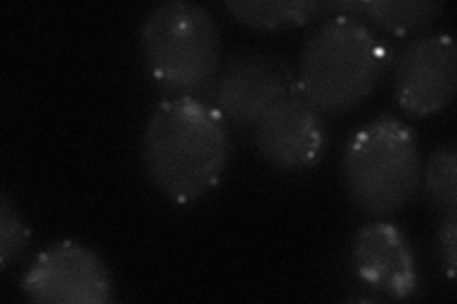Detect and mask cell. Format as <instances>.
Wrapping results in <instances>:
<instances>
[{"mask_svg":"<svg viewBox=\"0 0 457 304\" xmlns=\"http://www.w3.org/2000/svg\"><path fill=\"white\" fill-rule=\"evenodd\" d=\"M141 152L159 193L176 204H189L218 186L231 141L213 105L195 95H174L153 111Z\"/></svg>","mask_w":457,"mask_h":304,"instance_id":"cell-1","label":"cell"},{"mask_svg":"<svg viewBox=\"0 0 457 304\" xmlns=\"http://www.w3.org/2000/svg\"><path fill=\"white\" fill-rule=\"evenodd\" d=\"M391 50L354 13H330L299 53L295 88L322 114H343L374 94Z\"/></svg>","mask_w":457,"mask_h":304,"instance_id":"cell-2","label":"cell"},{"mask_svg":"<svg viewBox=\"0 0 457 304\" xmlns=\"http://www.w3.org/2000/svg\"><path fill=\"white\" fill-rule=\"evenodd\" d=\"M416 129L393 114H379L349 137L341 160L343 185L356 208L389 217L404 210L421 183Z\"/></svg>","mask_w":457,"mask_h":304,"instance_id":"cell-3","label":"cell"},{"mask_svg":"<svg viewBox=\"0 0 457 304\" xmlns=\"http://www.w3.org/2000/svg\"><path fill=\"white\" fill-rule=\"evenodd\" d=\"M139 45L149 75L179 95L210 90L221 67L218 21L189 0L153 8L143 20Z\"/></svg>","mask_w":457,"mask_h":304,"instance_id":"cell-4","label":"cell"},{"mask_svg":"<svg viewBox=\"0 0 457 304\" xmlns=\"http://www.w3.org/2000/svg\"><path fill=\"white\" fill-rule=\"evenodd\" d=\"M294 90L295 82L286 65L260 52L228 55L210 86L213 109L240 132H252L263 114Z\"/></svg>","mask_w":457,"mask_h":304,"instance_id":"cell-5","label":"cell"},{"mask_svg":"<svg viewBox=\"0 0 457 304\" xmlns=\"http://www.w3.org/2000/svg\"><path fill=\"white\" fill-rule=\"evenodd\" d=\"M23 295L42 304H105L114 285L104 259L79 242L40 251L21 278Z\"/></svg>","mask_w":457,"mask_h":304,"instance_id":"cell-6","label":"cell"},{"mask_svg":"<svg viewBox=\"0 0 457 304\" xmlns=\"http://www.w3.org/2000/svg\"><path fill=\"white\" fill-rule=\"evenodd\" d=\"M457 92V46L452 35L411 40L395 63V101L413 117H431L452 105Z\"/></svg>","mask_w":457,"mask_h":304,"instance_id":"cell-7","label":"cell"},{"mask_svg":"<svg viewBox=\"0 0 457 304\" xmlns=\"http://www.w3.org/2000/svg\"><path fill=\"white\" fill-rule=\"evenodd\" d=\"M252 134L265 162L286 173L317 166L328 149L322 112L297 88L277 101L253 126Z\"/></svg>","mask_w":457,"mask_h":304,"instance_id":"cell-8","label":"cell"},{"mask_svg":"<svg viewBox=\"0 0 457 304\" xmlns=\"http://www.w3.org/2000/svg\"><path fill=\"white\" fill-rule=\"evenodd\" d=\"M353 265L376 292L403 300L418 292L416 257L403 230L387 221L364 225L353 240Z\"/></svg>","mask_w":457,"mask_h":304,"instance_id":"cell-9","label":"cell"},{"mask_svg":"<svg viewBox=\"0 0 457 304\" xmlns=\"http://www.w3.org/2000/svg\"><path fill=\"white\" fill-rule=\"evenodd\" d=\"M225 10L246 27L260 31H282L302 27L324 12V3L317 0H231Z\"/></svg>","mask_w":457,"mask_h":304,"instance_id":"cell-10","label":"cell"},{"mask_svg":"<svg viewBox=\"0 0 457 304\" xmlns=\"http://www.w3.org/2000/svg\"><path fill=\"white\" fill-rule=\"evenodd\" d=\"M445 8V3L435 0H356L354 16L362 13L376 27L406 37L431 25Z\"/></svg>","mask_w":457,"mask_h":304,"instance_id":"cell-11","label":"cell"},{"mask_svg":"<svg viewBox=\"0 0 457 304\" xmlns=\"http://www.w3.org/2000/svg\"><path fill=\"white\" fill-rule=\"evenodd\" d=\"M421 177L428 198L438 210H457V151L453 144H440L431 152Z\"/></svg>","mask_w":457,"mask_h":304,"instance_id":"cell-12","label":"cell"},{"mask_svg":"<svg viewBox=\"0 0 457 304\" xmlns=\"http://www.w3.org/2000/svg\"><path fill=\"white\" fill-rule=\"evenodd\" d=\"M29 236H31V230L10 201V196L3 193L0 194V267L3 270L21 257Z\"/></svg>","mask_w":457,"mask_h":304,"instance_id":"cell-13","label":"cell"},{"mask_svg":"<svg viewBox=\"0 0 457 304\" xmlns=\"http://www.w3.org/2000/svg\"><path fill=\"white\" fill-rule=\"evenodd\" d=\"M436 248L448 278L453 280L457 268V210L445 211V217H442L438 226Z\"/></svg>","mask_w":457,"mask_h":304,"instance_id":"cell-14","label":"cell"}]
</instances>
